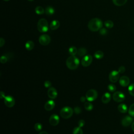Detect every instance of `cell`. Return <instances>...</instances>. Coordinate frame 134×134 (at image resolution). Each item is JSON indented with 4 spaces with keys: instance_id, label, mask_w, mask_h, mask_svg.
<instances>
[{
    "instance_id": "cell-24",
    "label": "cell",
    "mask_w": 134,
    "mask_h": 134,
    "mask_svg": "<svg viewBox=\"0 0 134 134\" xmlns=\"http://www.w3.org/2000/svg\"><path fill=\"white\" fill-rule=\"evenodd\" d=\"M94 57L97 59H100L104 57V53L100 50H98L96 51L94 54Z\"/></svg>"
},
{
    "instance_id": "cell-1",
    "label": "cell",
    "mask_w": 134,
    "mask_h": 134,
    "mask_svg": "<svg viewBox=\"0 0 134 134\" xmlns=\"http://www.w3.org/2000/svg\"><path fill=\"white\" fill-rule=\"evenodd\" d=\"M88 29L93 32L99 30L103 26L102 21L98 18H94L91 19L88 23Z\"/></svg>"
},
{
    "instance_id": "cell-13",
    "label": "cell",
    "mask_w": 134,
    "mask_h": 134,
    "mask_svg": "<svg viewBox=\"0 0 134 134\" xmlns=\"http://www.w3.org/2000/svg\"><path fill=\"white\" fill-rule=\"evenodd\" d=\"M133 118L131 116H126L121 120V125L124 127H128L132 124Z\"/></svg>"
},
{
    "instance_id": "cell-32",
    "label": "cell",
    "mask_w": 134,
    "mask_h": 134,
    "mask_svg": "<svg viewBox=\"0 0 134 134\" xmlns=\"http://www.w3.org/2000/svg\"><path fill=\"white\" fill-rule=\"evenodd\" d=\"M107 89L110 92H114L116 90V87L114 84H110L108 85Z\"/></svg>"
},
{
    "instance_id": "cell-33",
    "label": "cell",
    "mask_w": 134,
    "mask_h": 134,
    "mask_svg": "<svg viewBox=\"0 0 134 134\" xmlns=\"http://www.w3.org/2000/svg\"><path fill=\"white\" fill-rule=\"evenodd\" d=\"M8 59L5 54L2 55L0 59V62L1 63H3V64L6 63L8 61Z\"/></svg>"
},
{
    "instance_id": "cell-37",
    "label": "cell",
    "mask_w": 134,
    "mask_h": 134,
    "mask_svg": "<svg viewBox=\"0 0 134 134\" xmlns=\"http://www.w3.org/2000/svg\"><path fill=\"white\" fill-rule=\"evenodd\" d=\"M107 31L105 28H101L99 30V34L102 35H105L107 34Z\"/></svg>"
},
{
    "instance_id": "cell-7",
    "label": "cell",
    "mask_w": 134,
    "mask_h": 134,
    "mask_svg": "<svg viewBox=\"0 0 134 134\" xmlns=\"http://www.w3.org/2000/svg\"><path fill=\"white\" fill-rule=\"evenodd\" d=\"M4 102L5 105L9 107H13L15 103V100L14 98L10 95H7L4 98Z\"/></svg>"
},
{
    "instance_id": "cell-21",
    "label": "cell",
    "mask_w": 134,
    "mask_h": 134,
    "mask_svg": "<svg viewBox=\"0 0 134 134\" xmlns=\"http://www.w3.org/2000/svg\"><path fill=\"white\" fill-rule=\"evenodd\" d=\"M87 52V50L85 48L83 47H81L78 50H77V54L80 57H83L85 56L86 53Z\"/></svg>"
},
{
    "instance_id": "cell-22",
    "label": "cell",
    "mask_w": 134,
    "mask_h": 134,
    "mask_svg": "<svg viewBox=\"0 0 134 134\" xmlns=\"http://www.w3.org/2000/svg\"><path fill=\"white\" fill-rule=\"evenodd\" d=\"M85 109L87 111H91L93 108V105L90 102H85L84 104Z\"/></svg>"
},
{
    "instance_id": "cell-42",
    "label": "cell",
    "mask_w": 134,
    "mask_h": 134,
    "mask_svg": "<svg viewBox=\"0 0 134 134\" xmlns=\"http://www.w3.org/2000/svg\"><path fill=\"white\" fill-rule=\"evenodd\" d=\"M39 134H48V133L46 131H40Z\"/></svg>"
},
{
    "instance_id": "cell-3",
    "label": "cell",
    "mask_w": 134,
    "mask_h": 134,
    "mask_svg": "<svg viewBox=\"0 0 134 134\" xmlns=\"http://www.w3.org/2000/svg\"><path fill=\"white\" fill-rule=\"evenodd\" d=\"M74 110L69 106H65L63 107L60 111V115L62 118L64 119L70 118L73 115Z\"/></svg>"
},
{
    "instance_id": "cell-34",
    "label": "cell",
    "mask_w": 134,
    "mask_h": 134,
    "mask_svg": "<svg viewBox=\"0 0 134 134\" xmlns=\"http://www.w3.org/2000/svg\"><path fill=\"white\" fill-rule=\"evenodd\" d=\"M74 112L76 114H79L82 112V109L81 107H79V106H76L74 108Z\"/></svg>"
},
{
    "instance_id": "cell-36",
    "label": "cell",
    "mask_w": 134,
    "mask_h": 134,
    "mask_svg": "<svg viewBox=\"0 0 134 134\" xmlns=\"http://www.w3.org/2000/svg\"><path fill=\"white\" fill-rule=\"evenodd\" d=\"M85 125V121L83 119H81L78 122V126L80 127H82L84 126Z\"/></svg>"
},
{
    "instance_id": "cell-12",
    "label": "cell",
    "mask_w": 134,
    "mask_h": 134,
    "mask_svg": "<svg viewBox=\"0 0 134 134\" xmlns=\"http://www.w3.org/2000/svg\"><path fill=\"white\" fill-rule=\"evenodd\" d=\"M47 94L48 97L51 99H54L57 98L58 96V92L57 90L53 87H50L49 88L48 92H47Z\"/></svg>"
},
{
    "instance_id": "cell-5",
    "label": "cell",
    "mask_w": 134,
    "mask_h": 134,
    "mask_svg": "<svg viewBox=\"0 0 134 134\" xmlns=\"http://www.w3.org/2000/svg\"><path fill=\"white\" fill-rule=\"evenodd\" d=\"M98 96L97 92L94 89H90L86 93L85 97L86 99L89 102H93L95 100Z\"/></svg>"
},
{
    "instance_id": "cell-31",
    "label": "cell",
    "mask_w": 134,
    "mask_h": 134,
    "mask_svg": "<svg viewBox=\"0 0 134 134\" xmlns=\"http://www.w3.org/2000/svg\"><path fill=\"white\" fill-rule=\"evenodd\" d=\"M34 128L37 131H40L42 129V125L40 122H37L34 125Z\"/></svg>"
},
{
    "instance_id": "cell-30",
    "label": "cell",
    "mask_w": 134,
    "mask_h": 134,
    "mask_svg": "<svg viewBox=\"0 0 134 134\" xmlns=\"http://www.w3.org/2000/svg\"><path fill=\"white\" fill-rule=\"evenodd\" d=\"M105 26L107 28H111L114 26V23L110 20H107L105 21Z\"/></svg>"
},
{
    "instance_id": "cell-23",
    "label": "cell",
    "mask_w": 134,
    "mask_h": 134,
    "mask_svg": "<svg viewBox=\"0 0 134 134\" xmlns=\"http://www.w3.org/2000/svg\"><path fill=\"white\" fill-rule=\"evenodd\" d=\"M113 3L118 6H121L125 5L127 0H112Z\"/></svg>"
},
{
    "instance_id": "cell-17",
    "label": "cell",
    "mask_w": 134,
    "mask_h": 134,
    "mask_svg": "<svg viewBox=\"0 0 134 134\" xmlns=\"http://www.w3.org/2000/svg\"><path fill=\"white\" fill-rule=\"evenodd\" d=\"M118 111L121 113H126L128 109L127 108V106L126 104L124 103H121L118 106Z\"/></svg>"
},
{
    "instance_id": "cell-6",
    "label": "cell",
    "mask_w": 134,
    "mask_h": 134,
    "mask_svg": "<svg viewBox=\"0 0 134 134\" xmlns=\"http://www.w3.org/2000/svg\"><path fill=\"white\" fill-rule=\"evenodd\" d=\"M113 99L114 101L119 103L123 102L125 99V94L120 91H116L113 94Z\"/></svg>"
},
{
    "instance_id": "cell-9",
    "label": "cell",
    "mask_w": 134,
    "mask_h": 134,
    "mask_svg": "<svg viewBox=\"0 0 134 134\" xmlns=\"http://www.w3.org/2000/svg\"><path fill=\"white\" fill-rule=\"evenodd\" d=\"M109 80L112 83H116L119 79V72L116 70H113L109 74Z\"/></svg>"
},
{
    "instance_id": "cell-4",
    "label": "cell",
    "mask_w": 134,
    "mask_h": 134,
    "mask_svg": "<svg viewBox=\"0 0 134 134\" xmlns=\"http://www.w3.org/2000/svg\"><path fill=\"white\" fill-rule=\"evenodd\" d=\"M37 29L41 32H46L48 30V23L44 18H41L37 23Z\"/></svg>"
},
{
    "instance_id": "cell-19",
    "label": "cell",
    "mask_w": 134,
    "mask_h": 134,
    "mask_svg": "<svg viewBox=\"0 0 134 134\" xmlns=\"http://www.w3.org/2000/svg\"><path fill=\"white\" fill-rule=\"evenodd\" d=\"M55 10L53 7L50 6H47L45 9V13L48 16H51L54 13Z\"/></svg>"
},
{
    "instance_id": "cell-27",
    "label": "cell",
    "mask_w": 134,
    "mask_h": 134,
    "mask_svg": "<svg viewBox=\"0 0 134 134\" xmlns=\"http://www.w3.org/2000/svg\"><path fill=\"white\" fill-rule=\"evenodd\" d=\"M73 134H83V132L81 127L78 126L73 129Z\"/></svg>"
},
{
    "instance_id": "cell-18",
    "label": "cell",
    "mask_w": 134,
    "mask_h": 134,
    "mask_svg": "<svg viewBox=\"0 0 134 134\" xmlns=\"http://www.w3.org/2000/svg\"><path fill=\"white\" fill-rule=\"evenodd\" d=\"M60 26V22L57 20H52L50 25V28L51 30H56Z\"/></svg>"
},
{
    "instance_id": "cell-11",
    "label": "cell",
    "mask_w": 134,
    "mask_h": 134,
    "mask_svg": "<svg viewBox=\"0 0 134 134\" xmlns=\"http://www.w3.org/2000/svg\"><path fill=\"white\" fill-rule=\"evenodd\" d=\"M60 121V118L57 114H52L49 118V123L51 126H55L58 125Z\"/></svg>"
},
{
    "instance_id": "cell-15",
    "label": "cell",
    "mask_w": 134,
    "mask_h": 134,
    "mask_svg": "<svg viewBox=\"0 0 134 134\" xmlns=\"http://www.w3.org/2000/svg\"><path fill=\"white\" fill-rule=\"evenodd\" d=\"M54 107H55V103L52 99L48 100L45 103L44 106V109L47 111H50L52 110L54 108Z\"/></svg>"
},
{
    "instance_id": "cell-8",
    "label": "cell",
    "mask_w": 134,
    "mask_h": 134,
    "mask_svg": "<svg viewBox=\"0 0 134 134\" xmlns=\"http://www.w3.org/2000/svg\"><path fill=\"white\" fill-rule=\"evenodd\" d=\"M51 38L50 36L47 34L41 35L39 38V42L42 46H47L49 44Z\"/></svg>"
},
{
    "instance_id": "cell-39",
    "label": "cell",
    "mask_w": 134,
    "mask_h": 134,
    "mask_svg": "<svg viewBox=\"0 0 134 134\" xmlns=\"http://www.w3.org/2000/svg\"><path fill=\"white\" fill-rule=\"evenodd\" d=\"M4 44H5V40L3 38H1V39H0V47H2Z\"/></svg>"
},
{
    "instance_id": "cell-40",
    "label": "cell",
    "mask_w": 134,
    "mask_h": 134,
    "mask_svg": "<svg viewBox=\"0 0 134 134\" xmlns=\"http://www.w3.org/2000/svg\"><path fill=\"white\" fill-rule=\"evenodd\" d=\"M86 98L85 96H81L80 98V101L82 103H84V102L85 103L86 101Z\"/></svg>"
},
{
    "instance_id": "cell-2",
    "label": "cell",
    "mask_w": 134,
    "mask_h": 134,
    "mask_svg": "<svg viewBox=\"0 0 134 134\" xmlns=\"http://www.w3.org/2000/svg\"><path fill=\"white\" fill-rule=\"evenodd\" d=\"M80 64L79 59L75 55H71L66 60V65L70 70H74L76 69Z\"/></svg>"
},
{
    "instance_id": "cell-26",
    "label": "cell",
    "mask_w": 134,
    "mask_h": 134,
    "mask_svg": "<svg viewBox=\"0 0 134 134\" xmlns=\"http://www.w3.org/2000/svg\"><path fill=\"white\" fill-rule=\"evenodd\" d=\"M35 12L38 15H42L45 12V11H44V9L43 8V7L39 6H37L36 7Z\"/></svg>"
},
{
    "instance_id": "cell-38",
    "label": "cell",
    "mask_w": 134,
    "mask_h": 134,
    "mask_svg": "<svg viewBox=\"0 0 134 134\" xmlns=\"http://www.w3.org/2000/svg\"><path fill=\"white\" fill-rule=\"evenodd\" d=\"M118 71L120 73H123L125 72V68L124 66H120L119 68H118Z\"/></svg>"
},
{
    "instance_id": "cell-28",
    "label": "cell",
    "mask_w": 134,
    "mask_h": 134,
    "mask_svg": "<svg viewBox=\"0 0 134 134\" xmlns=\"http://www.w3.org/2000/svg\"><path fill=\"white\" fill-rule=\"evenodd\" d=\"M128 92L130 95L134 96V83L131 84L128 88Z\"/></svg>"
},
{
    "instance_id": "cell-20",
    "label": "cell",
    "mask_w": 134,
    "mask_h": 134,
    "mask_svg": "<svg viewBox=\"0 0 134 134\" xmlns=\"http://www.w3.org/2000/svg\"><path fill=\"white\" fill-rule=\"evenodd\" d=\"M25 48L28 51L31 50L34 48V42L31 40L27 41L25 43Z\"/></svg>"
},
{
    "instance_id": "cell-16",
    "label": "cell",
    "mask_w": 134,
    "mask_h": 134,
    "mask_svg": "<svg viewBox=\"0 0 134 134\" xmlns=\"http://www.w3.org/2000/svg\"><path fill=\"white\" fill-rule=\"evenodd\" d=\"M111 95L108 92L105 93L102 97V102L104 104L108 103L111 100Z\"/></svg>"
},
{
    "instance_id": "cell-14",
    "label": "cell",
    "mask_w": 134,
    "mask_h": 134,
    "mask_svg": "<svg viewBox=\"0 0 134 134\" xmlns=\"http://www.w3.org/2000/svg\"><path fill=\"white\" fill-rule=\"evenodd\" d=\"M119 84L122 87L127 86L130 83V80L128 77L126 76H122L119 80Z\"/></svg>"
},
{
    "instance_id": "cell-29",
    "label": "cell",
    "mask_w": 134,
    "mask_h": 134,
    "mask_svg": "<svg viewBox=\"0 0 134 134\" xmlns=\"http://www.w3.org/2000/svg\"><path fill=\"white\" fill-rule=\"evenodd\" d=\"M128 113L130 116L134 117V103L132 104L128 108Z\"/></svg>"
},
{
    "instance_id": "cell-41",
    "label": "cell",
    "mask_w": 134,
    "mask_h": 134,
    "mask_svg": "<svg viewBox=\"0 0 134 134\" xmlns=\"http://www.w3.org/2000/svg\"><path fill=\"white\" fill-rule=\"evenodd\" d=\"M5 97V93H4V92H3V91H1V92H0V97H1V98H4V97Z\"/></svg>"
},
{
    "instance_id": "cell-10",
    "label": "cell",
    "mask_w": 134,
    "mask_h": 134,
    "mask_svg": "<svg viewBox=\"0 0 134 134\" xmlns=\"http://www.w3.org/2000/svg\"><path fill=\"white\" fill-rule=\"evenodd\" d=\"M92 57L90 54H87L84 56V57L82 58L81 60V64L82 65V66L84 67H87L88 66L92 63Z\"/></svg>"
},
{
    "instance_id": "cell-25",
    "label": "cell",
    "mask_w": 134,
    "mask_h": 134,
    "mask_svg": "<svg viewBox=\"0 0 134 134\" xmlns=\"http://www.w3.org/2000/svg\"><path fill=\"white\" fill-rule=\"evenodd\" d=\"M69 52L71 55H75L77 54V49L75 47L72 46L69 49Z\"/></svg>"
},
{
    "instance_id": "cell-44",
    "label": "cell",
    "mask_w": 134,
    "mask_h": 134,
    "mask_svg": "<svg viewBox=\"0 0 134 134\" xmlns=\"http://www.w3.org/2000/svg\"><path fill=\"white\" fill-rule=\"evenodd\" d=\"M3 1H9V0H3Z\"/></svg>"
},
{
    "instance_id": "cell-35",
    "label": "cell",
    "mask_w": 134,
    "mask_h": 134,
    "mask_svg": "<svg viewBox=\"0 0 134 134\" xmlns=\"http://www.w3.org/2000/svg\"><path fill=\"white\" fill-rule=\"evenodd\" d=\"M44 86L46 88H50L51 86V83L50 81H46L44 82Z\"/></svg>"
},
{
    "instance_id": "cell-45",
    "label": "cell",
    "mask_w": 134,
    "mask_h": 134,
    "mask_svg": "<svg viewBox=\"0 0 134 134\" xmlns=\"http://www.w3.org/2000/svg\"><path fill=\"white\" fill-rule=\"evenodd\" d=\"M29 1H34V0H28Z\"/></svg>"
},
{
    "instance_id": "cell-43",
    "label": "cell",
    "mask_w": 134,
    "mask_h": 134,
    "mask_svg": "<svg viewBox=\"0 0 134 134\" xmlns=\"http://www.w3.org/2000/svg\"><path fill=\"white\" fill-rule=\"evenodd\" d=\"M131 129L134 132V121L132 122V123L131 124Z\"/></svg>"
}]
</instances>
